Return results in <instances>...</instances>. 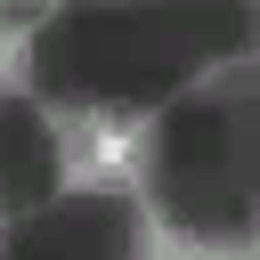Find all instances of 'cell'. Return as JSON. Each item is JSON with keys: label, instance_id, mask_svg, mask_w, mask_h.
<instances>
[{"label": "cell", "instance_id": "obj_1", "mask_svg": "<svg viewBox=\"0 0 260 260\" xmlns=\"http://www.w3.org/2000/svg\"><path fill=\"white\" fill-rule=\"evenodd\" d=\"M57 138V162L65 179H114V171H138L146 162V122L138 114H114V106H73L49 122Z\"/></svg>", "mask_w": 260, "mask_h": 260}]
</instances>
